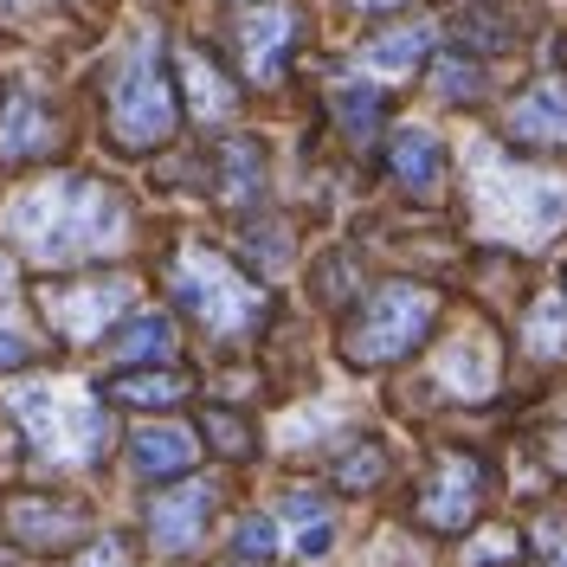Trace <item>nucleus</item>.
Returning <instances> with one entry per match:
<instances>
[{
	"label": "nucleus",
	"mask_w": 567,
	"mask_h": 567,
	"mask_svg": "<svg viewBox=\"0 0 567 567\" xmlns=\"http://www.w3.org/2000/svg\"><path fill=\"white\" fill-rule=\"evenodd\" d=\"M7 233L33 251V265H52V271L59 265H91L97 251H110L130 233V207L104 181L59 175L7 207Z\"/></svg>",
	"instance_id": "obj_1"
},
{
	"label": "nucleus",
	"mask_w": 567,
	"mask_h": 567,
	"mask_svg": "<svg viewBox=\"0 0 567 567\" xmlns=\"http://www.w3.org/2000/svg\"><path fill=\"white\" fill-rule=\"evenodd\" d=\"M432 322H439V297L413 278H388L342 322V354H349V368H393L432 336Z\"/></svg>",
	"instance_id": "obj_2"
},
{
	"label": "nucleus",
	"mask_w": 567,
	"mask_h": 567,
	"mask_svg": "<svg viewBox=\"0 0 567 567\" xmlns=\"http://www.w3.org/2000/svg\"><path fill=\"white\" fill-rule=\"evenodd\" d=\"M181 130V91L168 65H162V45L142 39L136 52L123 59L116 84H110V142L130 148V155H148Z\"/></svg>",
	"instance_id": "obj_3"
},
{
	"label": "nucleus",
	"mask_w": 567,
	"mask_h": 567,
	"mask_svg": "<svg viewBox=\"0 0 567 567\" xmlns=\"http://www.w3.org/2000/svg\"><path fill=\"white\" fill-rule=\"evenodd\" d=\"M471 200H477V226L496 239H516V246L561 233L567 219L561 181H535L523 168H503V162H471Z\"/></svg>",
	"instance_id": "obj_4"
},
{
	"label": "nucleus",
	"mask_w": 567,
	"mask_h": 567,
	"mask_svg": "<svg viewBox=\"0 0 567 567\" xmlns=\"http://www.w3.org/2000/svg\"><path fill=\"white\" fill-rule=\"evenodd\" d=\"M168 297H175L187 317L213 329V336H246L265 322V290L251 278L233 271V258H219L207 246H187L168 265Z\"/></svg>",
	"instance_id": "obj_5"
},
{
	"label": "nucleus",
	"mask_w": 567,
	"mask_h": 567,
	"mask_svg": "<svg viewBox=\"0 0 567 567\" xmlns=\"http://www.w3.org/2000/svg\"><path fill=\"white\" fill-rule=\"evenodd\" d=\"M484 496H491V464L477 452H439L413 509H420V523L432 535H464L484 516Z\"/></svg>",
	"instance_id": "obj_6"
},
{
	"label": "nucleus",
	"mask_w": 567,
	"mask_h": 567,
	"mask_svg": "<svg viewBox=\"0 0 567 567\" xmlns=\"http://www.w3.org/2000/svg\"><path fill=\"white\" fill-rule=\"evenodd\" d=\"M0 529L27 555H65L91 535V509L59 491H7L0 496Z\"/></svg>",
	"instance_id": "obj_7"
},
{
	"label": "nucleus",
	"mask_w": 567,
	"mask_h": 567,
	"mask_svg": "<svg viewBox=\"0 0 567 567\" xmlns=\"http://www.w3.org/2000/svg\"><path fill=\"white\" fill-rule=\"evenodd\" d=\"M39 303H45V322L71 336V342H91V336H104L116 310L130 303V278H91V284H45L39 290Z\"/></svg>",
	"instance_id": "obj_8"
},
{
	"label": "nucleus",
	"mask_w": 567,
	"mask_h": 567,
	"mask_svg": "<svg viewBox=\"0 0 567 567\" xmlns=\"http://www.w3.org/2000/svg\"><path fill=\"white\" fill-rule=\"evenodd\" d=\"M297 33H303V13L290 0H258L251 13H239V52H246V71L258 84L284 78V59H290Z\"/></svg>",
	"instance_id": "obj_9"
},
{
	"label": "nucleus",
	"mask_w": 567,
	"mask_h": 567,
	"mask_svg": "<svg viewBox=\"0 0 567 567\" xmlns=\"http://www.w3.org/2000/svg\"><path fill=\"white\" fill-rule=\"evenodd\" d=\"M213 523V484H175L148 503V542L162 555H194Z\"/></svg>",
	"instance_id": "obj_10"
},
{
	"label": "nucleus",
	"mask_w": 567,
	"mask_h": 567,
	"mask_svg": "<svg viewBox=\"0 0 567 567\" xmlns=\"http://www.w3.org/2000/svg\"><path fill=\"white\" fill-rule=\"evenodd\" d=\"M503 136L523 148H567V78H542L503 110Z\"/></svg>",
	"instance_id": "obj_11"
},
{
	"label": "nucleus",
	"mask_w": 567,
	"mask_h": 567,
	"mask_svg": "<svg viewBox=\"0 0 567 567\" xmlns=\"http://www.w3.org/2000/svg\"><path fill=\"white\" fill-rule=\"evenodd\" d=\"M59 148V116L33 91L0 97V162H45Z\"/></svg>",
	"instance_id": "obj_12"
},
{
	"label": "nucleus",
	"mask_w": 567,
	"mask_h": 567,
	"mask_svg": "<svg viewBox=\"0 0 567 567\" xmlns=\"http://www.w3.org/2000/svg\"><path fill=\"white\" fill-rule=\"evenodd\" d=\"M213 200L226 213H251L265 200V148L258 136H233L213 155Z\"/></svg>",
	"instance_id": "obj_13"
},
{
	"label": "nucleus",
	"mask_w": 567,
	"mask_h": 567,
	"mask_svg": "<svg viewBox=\"0 0 567 567\" xmlns=\"http://www.w3.org/2000/svg\"><path fill=\"white\" fill-rule=\"evenodd\" d=\"M194 458H200V445H194L187 425H142L136 439H130V471L148 477V484H175V477H187Z\"/></svg>",
	"instance_id": "obj_14"
},
{
	"label": "nucleus",
	"mask_w": 567,
	"mask_h": 567,
	"mask_svg": "<svg viewBox=\"0 0 567 567\" xmlns=\"http://www.w3.org/2000/svg\"><path fill=\"white\" fill-rule=\"evenodd\" d=\"M194 393V374H181V368H130V374H110L104 400L110 406H181Z\"/></svg>",
	"instance_id": "obj_15"
},
{
	"label": "nucleus",
	"mask_w": 567,
	"mask_h": 567,
	"mask_svg": "<svg viewBox=\"0 0 567 567\" xmlns=\"http://www.w3.org/2000/svg\"><path fill=\"white\" fill-rule=\"evenodd\" d=\"M110 354L123 361V374H130V368H168V361H175V322L168 317H130L110 336Z\"/></svg>",
	"instance_id": "obj_16"
},
{
	"label": "nucleus",
	"mask_w": 567,
	"mask_h": 567,
	"mask_svg": "<svg viewBox=\"0 0 567 567\" xmlns=\"http://www.w3.org/2000/svg\"><path fill=\"white\" fill-rule=\"evenodd\" d=\"M388 168L413 194H432L439 181H445V148H439V136H425V130H400V136L388 142Z\"/></svg>",
	"instance_id": "obj_17"
},
{
	"label": "nucleus",
	"mask_w": 567,
	"mask_h": 567,
	"mask_svg": "<svg viewBox=\"0 0 567 567\" xmlns=\"http://www.w3.org/2000/svg\"><path fill=\"white\" fill-rule=\"evenodd\" d=\"M175 65H181V84H187V104L200 110V116H226V110H239V84L213 65L200 45H187Z\"/></svg>",
	"instance_id": "obj_18"
},
{
	"label": "nucleus",
	"mask_w": 567,
	"mask_h": 567,
	"mask_svg": "<svg viewBox=\"0 0 567 567\" xmlns=\"http://www.w3.org/2000/svg\"><path fill=\"white\" fill-rule=\"evenodd\" d=\"M439 381L452 393H464V400H477V393L496 388V354L484 336H464V342H452L445 349V361H439Z\"/></svg>",
	"instance_id": "obj_19"
},
{
	"label": "nucleus",
	"mask_w": 567,
	"mask_h": 567,
	"mask_svg": "<svg viewBox=\"0 0 567 567\" xmlns=\"http://www.w3.org/2000/svg\"><path fill=\"white\" fill-rule=\"evenodd\" d=\"M284 516H290V529H297V555H303V561H322V555H329V542H336L329 503L310 496V491H290V496H284Z\"/></svg>",
	"instance_id": "obj_20"
},
{
	"label": "nucleus",
	"mask_w": 567,
	"mask_h": 567,
	"mask_svg": "<svg viewBox=\"0 0 567 567\" xmlns=\"http://www.w3.org/2000/svg\"><path fill=\"white\" fill-rule=\"evenodd\" d=\"M425 52H432V33H425V27H393V33L368 39V52H361V59H368L374 71H388V78H400V71L420 65Z\"/></svg>",
	"instance_id": "obj_21"
},
{
	"label": "nucleus",
	"mask_w": 567,
	"mask_h": 567,
	"mask_svg": "<svg viewBox=\"0 0 567 567\" xmlns=\"http://www.w3.org/2000/svg\"><path fill=\"white\" fill-rule=\"evenodd\" d=\"M523 349L529 361H567V303L542 297L529 317H523Z\"/></svg>",
	"instance_id": "obj_22"
},
{
	"label": "nucleus",
	"mask_w": 567,
	"mask_h": 567,
	"mask_svg": "<svg viewBox=\"0 0 567 567\" xmlns=\"http://www.w3.org/2000/svg\"><path fill=\"white\" fill-rule=\"evenodd\" d=\"M329 477H336V491H349V496H368L381 477H388V452L374 445V439H354L342 458L329 464Z\"/></svg>",
	"instance_id": "obj_23"
},
{
	"label": "nucleus",
	"mask_w": 567,
	"mask_h": 567,
	"mask_svg": "<svg viewBox=\"0 0 567 567\" xmlns=\"http://www.w3.org/2000/svg\"><path fill=\"white\" fill-rule=\"evenodd\" d=\"M381 116H388V97H381V91H368V84H349V91H336V123H342L354 142L374 136V130H381Z\"/></svg>",
	"instance_id": "obj_24"
},
{
	"label": "nucleus",
	"mask_w": 567,
	"mask_h": 567,
	"mask_svg": "<svg viewBox=\"0 0 567 567\" xmlns=\"http://www.w3.org/2000/svg\"><path fill=\"white\" fill-rule=\"evenodd\" d=\"M207 445H213L226 464H246L251 452H258V432H251V425L239 420L233 406H213V413H207Z\"/></svg>",
	"instance_id": "obj_25"
},
{
	"label": "nucleus",
	"mask_w": 567,
	"mask_h": 567,
	"mask_svg": "<svg viewBox=\"0 0 567 567\" xmlns=\"http://www.w3.org/2000/svg\"><path fill=\"white\" fill-rule=\"evenodd\" d=\"M529 548L542 567H567V509H542L529 523Z\"/></svg>",
	"instance_id": "obj_26"
},
{
	"label": "nucleus",
	"mask_w": 567,
	"mask_h": 567,
	"mask_svg": "<svg viewBox=\"0 0 567 567\" xmlns=\"http://www.w3.org/2000/svg\"><path fill=\"white\" fill-rule=\"evenodd\" d=\"M458 45H471V52H503L509 45V20L503 13H458Z\"/></svg>",
	"instance_id": "obj_27"
},
{
	"label": "nucleus",
	"mask_w": 567,
	"mask_h": 567,
	"mask_svg": "<svg viewBox=\"0 0 567 567\" xmlns=\"http://www.w3.org/2000/svg\"><path fill=\"white\" fill-rule=\"evenodd\" d=\"M432 84L445 91V104H471V97L484 91V71L471 65V59H458V52H452V59H439V71H432Z\"/></svg>",
	"instance_id": "obj_28"
},
{
	"label": "nucleus",
	"mask_w": 567,
	"mask_h": 567,
	"mask_svg": "<svg viewBox=\"0 0 567 567\" xmlns=\"http://www.w3.org/2000/svg\"><path fill=\"white\" fill-rule=\"evenodd\" d=\"M233 548H239V561H271L278 555V523L271 516H246L239 535H233Z\"/></svg>",
	"instance_id": "obj_29"
},
{
	"label": "nucleus",
	"mask_w": 567,
	"mask_h": 567,
	"mask_svg": "<svg viewBox=\"0 0 567 567\" xmlns=\"http://www.w3.org/2000/svg\"><path fill=\"white\" fill-rule=\"evenodd\" d=\"M71 567H136V548H130V535H97Z\"/></svg>",
	"instance_id": "obj_30"
},
{
	"label": "nucleus",
	"mask_w": 567,
	"mask_h": 567,
	"mask_svg": "<svg viewBox=\"0 0 567 567\" xmlns=\"http://www.w3.org/2000/svg\"><path fill=\"white\" fill-rule=\"evenodd\" d=\"M251 251H258L265 271H278L284 258H290V226H265V233H251Z\"/></svg>",
	"instance_id": "obj_31"
},
{
	"label": "nucleus",
	"mask_w": 567,
	"mask_h": 567,
	"mask_svg": "<svg viewBox=\"0 0 567 567\" xmlns=\"http://www.w3.org/2000/svg\"><path fill=\"white\" fill-rule=\"evenodd\" d=\"M349 284H354V265H349V258H336V265H329V278H317V297H322V303H342V297H349Z\"/></svg>",
	"instance_id": "obj_32"
},
{
	"label": "nucleus",
	"mask_w": 567,
	"mask_h": 567,
	"mask_svg": "<svg viewBox=\"0 0 567 567\" xmlns=\"http://www.w3.org/2000/svg\"><path fill=\"white\" fill-rule=\"evenodd\" d=\"M27 361H33V349H27L20 336H7V329H0V374H13V368H27Z\"/></svg>",
	"instance_id": "obj_33"
},
{
	"label": "nucleus",
	"mask_w": 567,
	"mask_h": 567,
	"mask_svg": "<svg viewBox=\"0 0 567 567\" xmlns=\"http://www.w3.org/2000/svg\"><path fill=\"white\" fill-rule=\"evenodd\" d=\"M349 7H361V13H400L406 0H349Z\"/></svg>",
	"instance_id": "obj_34"
},
{
	"label": "nucleus",
	"mask_w": 567,
	"mask_h": 567,
	"mask_svg": "<svg viewBox=\"0 0 567 567\" xmlns=\"http://www.w3.org/2000/svg\"><path fill=\"white\" fill-rule=\"evenodd\" d=\"M555 458H561V471H567V439H555Z\"/></svg>",
	"instance_id": "obj_35"
}]
</instances>
